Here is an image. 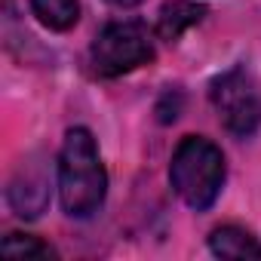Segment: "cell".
I'll use <instances>...</instances> for the list:
<instances>
[{"mask_svg": "<svg viewBox=\"0 0 261 261\" xmlns=\"http://www.w3.org/2000/svg\"><path fill=\"white\" fill-rule=\"evenodd\" d=\"M108 194V172L98 157V145L86 126L68 129L59 154V200L65 215L89 218L101 209Z\"/></svg>", "mask_w": 261, "mask_h": 261, "instance_id": "6da1fadb", "label": "cell"}, {"mask_svg": "<svg viewBox=\"0 0 261 261\" xmlns=\"http://www.w3.org/2000/svg\"><path fill=\"white\" fill-rule=\"evenodd\" d=\"M224 154L203 136H188L178 142L169 163V185L185 200V206L206 212L224 188Z\"/></svg>", "mask_w": 261, "mask_h": 261, "instance_id": "7a4b0ae2", "label": "cell"}, {"mask_svg": "<svg viewBox=\"0 0 261 261\" xmlns=\"http://www.w3.org/2000/svg\"><path fill=\"white\" fill-rule=\"evenodd\" d=\"M154 62V37L142 22H111L89 46V65L98 77H120Z\"/></svg>", "mask_w": 261, "mask_h": 261, "instance_id": "3957f363", "label": "cell"}, {"mask_svg": "<svg viewBox=\"0 0 261 261\" xmlns=\"http://www.w3.org/2000/svg\"><path fill=\"white\" fill-rule=\"evenodd\" d=\"M212 108L218 111V120L224 123V129L237 139H249L258 133L261 126V92L255 89V83L249 80L246 71L233 68L221 77L212 80L209 89Z\"/></svg>", "mask_w": 261, "mask_h": 261, "instance_id": "277c9868", "label": "cell"}, {"mask_svg": "<svg viewBox=\"0 0 261 261\" xmlns=\"http://www.w3.org/2000/svg\"><path fill=\"white\" fill-rule=\"evenodd\" d=\"M7 200L19 218H40V212L49 206V175L40 157L22 160V166L10 178Z\"/></svg>", "mask_w": 261, "mask_h": 261, "instance_id": "5b68a950", "label": "cell"}, {"mask_svg": "<svg viewBox=\"0 0 261 261\" xmlns=\"http://www.w3.org/2000/svg\"><path fill=\"white\" fill-rule=\"evenodd\" d=\"M209 249H212V255L227 258V261H246V258H255L258 261L261 258V243L249 230H243L237 224L215 227L209 233Z\"/></svg>", "mask_w": 261, "mask_h": 261, "instance_id": "8992f818", "label": "cell"}, {"mask_svg": "<svg viewBox=\"0 0 261 261\" xmlns=\"http://www.w3.org/2000/svg\"><path fill=\"white\" fill-rule=\"evenodd\" d=\"M206 16V10L200 4H191V0H169L160 10V19H157V37L166 40V43H175L188 28L200 25Z\"/></svg>", "mask_w": 261, "mask_h": 261, "instance_id": "52a82bcc", "label": "cell"}, {"mask_svg": "<svg viewBox=\"0 0 261 261\" xmlns=\"http://www.w3.org/2000/svg\"><path fill=\"white\" fill-rule=\"evenodd\" d=\"M31 13L49 31H71L80 19V0H31Z\"/></svg>", "mask_w": 261, "mask_h": 261, "instance_id": "ba28073f", "label": "cell"}, {"mask_svg": "<svg viewBox=\"0 0 261 261\" xmlns=\"http://www.w3.org/2000/svg\"><path fill=\"white\" fill-rule=\"evenodd\" d=\"M0 252H4L7 258H56V249L46 246L43 240L31 237V233H7L4 243H0Z\"/></svg>", "mask_w": 261, "mask_h": 261, "instance_id": "9c48e42d", "label": "cell"}, {"mask_svg": "<svg viewBox=\"0 0 261 261\" xmlns=\"http://www.w3.org/2000/svg\"><path fill=\"white\" fill-rule=\"evenodd\" d=\"M111 7H120V10H129V7H139L142 0H108Z\"/></svg>", "mask_w": 261, "mask_h": 261, "instance_id": "30bf717a", "label": "cell"}]
</instances>
